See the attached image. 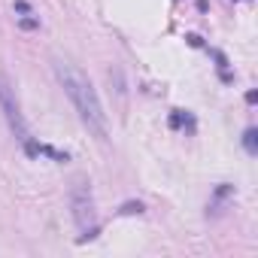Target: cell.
<instances>
[{
	"instance_id": "1",
	"label": "cell",
	"mask_w": 258,
	"mask_h": 258,
	"mask_svg": "<svg viewBox=\"0 0 258 258\" xmlns=\"http://www.w3.org/2000/svg\"><path fill=\"white\" fill-rule=\"evenodd\" d=\"M55 73H58L61 88L67 91L70 103L76 106L79 118L88 124V131H94L97 137H106V112H103V103H100L91 79L70 61H55Z\"/></svg>"
},
{
	"instance_id": "2",
	"label": "cell",
	"mask_w": 258,
	"mask_h": 258,
	"mask_svg": "<svg viewBox=\"0 0 258 258\" xmlns=\"http://www.w3.org/2000/svg\"><path fill=\"white\" fill-rule=\"evenodd\" d=\"M70 207H73V219L79 225V231H85V237L97 234V213H94V198L91 188L85 182H76L70 191Z\"/></svg>"
},
{
	"instance_id": "3",
	"label": "cell",
	"mask_w": 258,
	"mask_h": 258,
	"mask_svg": "<svg viewBox=\"0 0 258 258\" xmlns=\"http://www.w3.org/2000/svg\"><path fill=\"white\" fill-rule=\"evenodd\" d=\"M243 146H246V152H249V155H255V152H258V131H255V127H249V131L243 134Z\"/></svg>"
},
{
	"instance_id": "4",
	"label": "cell",
	"mask_w": 258,
	"mask_h": 258,
	"mask_svg": "<svg viewBox=\"0 0 258 258\" xmlns=\"http://www.w3.org/2000/svg\"><path fill=\"white\" fill-rule=\"evenodd\" d=\"M170 124H173V127H179V124H191V118L182 115V109H176V112L170 115Z\"/></svg>"
}]
</instances>
